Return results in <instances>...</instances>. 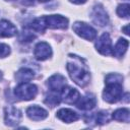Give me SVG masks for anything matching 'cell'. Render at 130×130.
I'll list each match as a JSON object with an SVG mask.
<instances>
[{"label": "cell", "instance_id": "1", "mask_svg": "<svg viewBox=\"0 0 130 130\" xmlns=\"http://www.w3.org/2000/svg\"><path fill=\"white\" fill-rule=\"evenodd\" d=\"M70 60L67 62V70L71 79L80 86H85L90 78L89 71L83 60L75 55H69Z\"/></svg>", "mask_w": 130, "mask_h": 130}, {"label": "cell", "instance_id": "2", "mask_svg": "<svg viewBox=\"0 0 130 130\" xmlns=\"http://www.w3.org/2000/svg\"><path fill=\"white\" fill-rule=\"evenodd\" d=\"M123 93V86L122 82L119 81H111L107 82V86L103 91V98L107 103L114 104L117 103Z\"/></svg>", "mask_w": 130, "mask_h": 130}, {"label": "cell", "instance_id": "3", "mask_svg": "<svg viewBox=\"0 0 130 130\" xmlns=\"http://www.w3.org/2000/svg\"><path fill=\"white\" fill-rule=\"evenodd\" d=\"M38 93V87L28 82H22L14 89V94L22 101H29L35 99V96Z\"/></svg>", "mask_w": 130, "mask_h": 130}, {"label": "cell", "instance_id": "4", "mask_svg": "<svg viewBox=\"0 0 130 130\" xmlns=\"http://www.w3.org/2000/svg\"><path fill=\"white\" fill-rule=\"evenodd\" d=\"M72 29L74 30V32L76 35H78L79 37H81L82 39H85L87 41H92L95 39L96 37V31L93 27H91L90 25L84 23V22H80V21H76L73 26Z\"/></svg>", "mask_w": 130, "mask_h": 130}, {"label": "cell", "instance_id": "5", "mask_svg": "<svg viewBox=\"0 0 130 130\" xmlns=\"http://www.w3.org/2000/svg\"><path fill=\"white\" fill-rule=\"evenodd\" d=\"M21 112L12 106H8L4 109V119L5 123L8 126H15L17 125L21 120Z\"/></svg>", "mask_w": 130, "mask_h": 130}, {"label": "cell", "instance_id": "6", "mask_svg": "<svg viewBox=\"0 0 130 130\" xmlns=\"http://www.w3.org/2000/svg\"><path fill=\"white\" fill-rule=\"evenodd\" d=\"M95 48L102 55H105V56L112 55L113 48H112V42L109 34L105 32L100 37V39L95 44Z\"/></svg>", "mask_w": 130, "mask_h": 130}, {"label": "cell", "instance_id": "7", "mask_svg": "<svg viewBox=\"0 0 130 130\" xmlns=\"http://www.w3.org/2000/svg\"><path fill=\"white\" fill-rule=\"evenodd\" d=\"M45 21L47 27L50 28H58L64 29L68 25V19L62 15H49L45 16Z\"/></svg>", "mask_w": 130, "mask_h": 130}, {"label": "cell", "instance_id": "8", "mask_svg": "<svg viewBox=\"0 0 130 130\" xmlns=\"http://www.w3.org/2000/svg\"><path fill=\"white\" fill-rule=\"evenodd\" d=\"M91 18H92V21L100 26H105L109 22V16L102 5L94 6V8L92 9Z\"/></svg>", "mask_w": 130, "mask_h": 130}, {"label": "cell", "instance_id": "9", "mask_svg": "<svg viewBox=\"0 0 130 130\" xmlns=\"http://www.w3.org/2000/svg\"><path fill=\"white\" fill-rule=\"evenodd\" d=\"M34 55L38 60L44 61L52 56V49L48 43L41 42V43L37 44V46L35 47Z\"/></svg>", "mask_w": 130, "mask_h": 130}, {"label": "cell", "instance_id": "10", "mask_svg": "<svg viewBox=\"0 0 130 130\" xmlns=\"http://www.w3.org/2000/svg\"><path fill=\"white\" fill-rule=\"evenodd\" d=\"M47 84L52 91L61 92V90L66 86V78L61 74H55L48 79Z\"/></svg>", "mask_w": 130, "mask_h": 130}, {"label": "cell", "instance_id": "11", "mask_svg": "<svg viewBox=\"0 0 130 130\" xmlns=\"http://www.w3.org/2000/svg\"><path fill=\"white\" fill-rule=\"evenodd\" d=\"M60 96H61V100L67 104H76V102L78 101L80 95H79V92L75 88L65 86L61 90Z\"/></svg>", "mask_w": 130, "mask_h": 130}, {"label": "cell", "instance_id": "12", "mask_svg": "<svg viewBox=\"0 0 130 130\" xmlns=\"http://www.w3.org/2000/svg\"><path fill=\"white\" fill-rule=\"evenodd\" d=\"M26 115L30 120L34 121H41L44 120L48 117V112L38 106H31L29 108H27L26 110Z\"/></svg>", "mask_w": 130, "mask_h": 130}, {"label": "cell", "instance_id": "13", "mask_svg": "<svg viewBox=\"0 0 130 130\" xmlns=\"http://www.w3.org/2000/svg\"><path fill=\"white\" fill-rule=\"evenodd\" d=\"M76 105H77L78 109H80V110H84V111L91 110L95 107L96 100H95L93 94H86L82 98L79 96L78 101L76 102Z\"/></svg>", "mask_w": 130, "mask_h": 130}, {"label": "cell", "instance_id": "14", "mask_svg": "<svg viewBox=\"0 0 130 130\" xmlns=\"http://www.w3.org/2000/svg\"><path fill=\"white\" fill-rule=\"evenodd\" d=\"M17 34L16 27L8 20H0V38H10Z\"/></svg>", "mask_w": 130, "mask_h": 130}, {"label": "cell", "instance_id": "15", "mask_svg": "<svg viewBox=\"0 0 130 130\" xmlns=\"http://www.w3.org/2000/svg\"><path fill=\"white\" fill-rule=\"evenodd\" d=\"M56 116L61 121H63L65 123H72V122L78 120V118H79L77 113L70 109H61L57 112Z\"/></svg>", "mask_w": 130, "mask_h": 130}, {"label": "cell", "instance_id": "16", "mask_svg": "<svg viewBox=\"0 0 130 130\" xmlns=\"http://www.w3.org/2000/svg\"><path fill=\"white\" fill-rule=\"evenodd\" d=\"M34 76H35L34 71L31 69H28V68H21L15 74V78L19 83L28 82L34 78Z\"/></svg>", "mask_w": 130, "mask_h": 130}, {"label": "cell", "instance_id": "17", "mask_svg": "<svg viewBox=\"0 0 130 130\" xmlns=\"http://www.w3.org/2000/svg\"><path fill=\"white\" fill-rule=\"evenodd\" d=\"M128 45H129V43H128L127 40H125V39H120V40L117 42V44L115 45V47L113 48V53H112V54H113L115 57H118V58L122 57V56L125 54V52L127 51Z\"/></svg>", "mask_w": 130, "mask_h": 130}, {"label": "cell", "instance_id": "18", "mask_svg": "<svg viewBox=\"0 0 130 130\" xmlns=\"http://www.w3.org/2000/svg\"><path fill=\"white\" fill-rule=\"evenodd\" d=\"M112 117H113V119H115L117 121L129 122V119H130L129 110L128 109H118L113 113Z\"/></svg>", "mask_w": 130, "mask_h": 130}, {"label": "cell", "instance_id": "19", "mask_svg": "<svg viewBox=\"0 0 130 130\" xmlns=\"http://www.w3.org/2000/svg\"><path fill=\"white\" fill-rule=\"evenodd\" d=\"M30 28H31V29H34L35 31L43 32V31L47 28L46 21H45V16H43V17H39V18H36V19L30 23Z\"/></svg>", "mask_w": 130, "mask_h": 130}, {"label": "cell", "instance_id": "20", "mask_svg": "<svg viewBox=\"0 0 130 130\" xmlns=\"http://www.w3.org/2000/svg\"><path fill=\"white\" fill-rule=\"evenodd\" d=\"M61 101V96H60V92H55V93H52V94H49L46 100H45V103L51 107H54V106H57Z\"/></svg>", "mask_w": 130, "mask_h": 130}, {"label": "cell", "instance_id": "21", "mask_svg": "<svg viewBox=\"0 0 130 130\" xmlns=\"http://www.w3.org/2000/svg\"><path fill=\"white\" fill-rule=\"evenodd\" d=\"M117 14L121 17H129V4H121L117 8Z\"/></svg>", "mask_w": 130, "mask_h": 130}, {"label": "cell", "instance_id": "22", "mask_svg": "<svg viewBox=\"0 0 130 130\" xmlns=\"http://www.w3.org/2000/svg\"><path fill=\"white\" fill-rule=\"evenodd\" d=\"M109 120V117H108V113L105 112V111H102V112H99L96 113L95 115V121L98 124L102 125V124H105L107 123Z\"/></svg>", "mask_w": 130, "mask_h": 130}, {"label": "cell", "instance_id": "23", "mask_svg": "<svg viewBox=\"0 0 130 130\" xmlns=\"http://www.w3.org/2000/svg\"><path fill=\"white\" fill-rule=\"evenodd\" d=\"M10 53V48L6 44H0V58L8 56Z\"/></svg>", "mask_w": 130, "mask_h": 130}, {"label": "cell", "instance_id": "24", "mask_svg": "<svg viewBox=\"0 0 130 130\" xmlns=\"http://www.w3.org/2000/svg\"><path fill=\"white\" fill-rule=\"evenodd\" d=\"M69 1L74 3V4H83L86 2V0H69Z\"/></svg>", "mask_w": 130, "mask_h": 130}, {"label": "cell", "instance_id": "25", "mask_svg": "<svg viewBox=\"0 0 130 130\" xmlns=\"http://www.w3.org/2000/svg\"><path fill=\"white\" fill-rule=\"evenodd\" d=\"M128 28H129V25H126L125 27H123V28H122V29L124 30V32H125V35H127V36L129 35V30H128Z\"/></svg>", "mask_w": 130, "mask_h": 130}, {"label": "cell", "instance_id": "26", "mask_svg": "<svg viewBox=\"0 0 130 130\" xmlns=\"http://www.w3.org/2000/svg\"><path fill=\"white\" fill-rule=\"evenodd\" d=\"M40 2H47V1H50V0H39Z\"/></svg>", "mask_w": 130, "mask_h": 130}, {"label": "cell", "instance_id": "27", "mask_svg": "<svg viewBox=\"0 0 130 130\" xmlns=\"http://www.w3.org/2000/svg\"><path fill=\"white\" fill-rule=\"evenodd\" d=\"M1 78H2V73L0 72V80H1Z\"/></svg>", "mask_w": 130, "mask_h": 130}]
</instances>
